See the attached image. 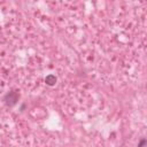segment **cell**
<instances>
[{
	"label": "cell",
	"mask_w": 147,
	"mask_h": 147,
	"mask_svg": "<svg viewBox=\"0 0 147 147\" xmlns=\"http://www.w3.org/2000/svg\"><path fill=\"white\" fill-rule=\"evenodd\" d=\"M18 100V94L16 92H9L6 96H5V101L8 106H14L16 103V101Z\"/></svg>",
	"instance_id": "6da1fadb"
},
{
	"label": "cell",
	"mask_w": 147,
	"mask_h": 147,
	"mask_svg": "<svg viewBox=\"0 0 147 147\" xmlns=\"http://www.w3.org/2000/svg\"><path fill=\"white\" fill-rule=\"evenodd\" d=\"M45 82H46V84L47 85H54L55 83H56V77L54 76V75H48L46 78H45Z\"/></svg>",
	"instance_id": "7a4b0ae2"
},
{
	"label": "cell",
	"mask_w": 147,
	"mask_h": 147,
	"mask_svg": "<svg viewBox=\"0 0 147 147\" xmlns=\"http://www.w3.org/2000/svg\"><path fill=\"white\" fill-rule=\"evenodd\" d=\"M146 142H147V141H146V140H145V139H144V140H142V141H141V142H140V145H139V146H138V147H142V145H144V144H146Z\"/></svg>",
	"instance_id": "3957f363"
},
{
	"label": "cell",
	"mask_w": 147,
	"mask_h": 147,
	"mask_svg": "<svg viewBox=\"0 0 147 147\" xmlns=\"http://www.w3.org/2000/svg\"><path fill=\"white\" fill-rule=\"evenodd\" d=\"M146 88H147V84H146Z\"/></svg>",
	"instance_id": "277c9868"
}]
</instances>
